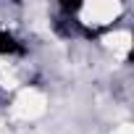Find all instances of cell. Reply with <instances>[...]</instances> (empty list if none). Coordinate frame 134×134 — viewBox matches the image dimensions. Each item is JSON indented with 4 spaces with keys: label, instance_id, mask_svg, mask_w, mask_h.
I'll return each mask as SVG.
<instances>
[{
    "label": "cell",
    "instance_id": "6da1fadb",
    "mask_svg": "<svg viewBox=\"0 0 134 134\" xmlns=\"http://www.w3.org/2000/svg\"><path fill=\"white\" fill-rule=\"evenodd\" d=\"M26 53V47L21 45V40L16 37V34H11V32H0V55H24Z\"/></svg>",
    "mask_w": 134,
    "mask_h": 134
},
{
    "label": "cell",
    "instance_id": "7a4b0ae2",
    "mask_svg": "<svg viewBox=\"0 0 134 134\" xmlns=\"http://www.w3.org/2000/svg\"><path fill=\"white\" fill-rule=\"evenodd\" d=\"M60 11H63L66 16H71V13H79V11H82V3H69V0H66V3H60Z\"/></svg>",
    "mask_w": 134,
    "mask_h": 134
}]
</instances>
